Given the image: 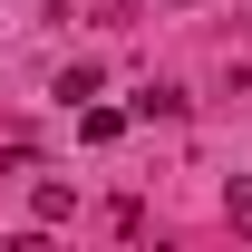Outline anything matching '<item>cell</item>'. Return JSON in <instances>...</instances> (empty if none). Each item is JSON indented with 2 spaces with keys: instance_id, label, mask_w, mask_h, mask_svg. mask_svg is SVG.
I'll use <instances>...</instances> for the list:
<instances>
[{
  "instance_id": "7a4b0ae2",
  "label": "cell",
  "mask_w": 252,
  "mask_h": 252,
  "mask_svg": "<svg viewBox=\"0 0 252 252\" xmlns=\"http://www.w3.org/2000/svg\"><path fill=\"white\" fill-rule=\"evenodd\" d=\"M223 214H233V223L252 233V175H233V194H223Z\"/></svg>"
},
{
  "instance_id": "6da1fadb",
  "label": "cell",
  "mask_w": 252,
  "mask_h": 252,
  "mask_svg": "<svg viewBox=\"0 0 252 252\" xmlns=\"http://www.w3.org/2000/svg\"><path fill=\"white\" fill-rule=\"evenodd\" d=\"M30 204H39V223H68V214H78V194H68V185H39Z\"/></svg>"
}]
</instances>
